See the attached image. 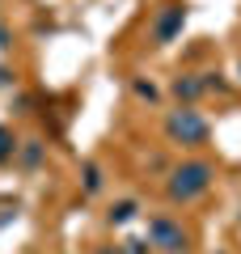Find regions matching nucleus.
Masks as SVG:
<instances>
[{"label":"nucleus","instance_id":"obj_1","mask_svg":"<svg viewBox=\"0 0 241 254\" xmlns=\"http://www.w3.org/2000/svg\"><path fill=\"white\" fill-rule=\"evenodd\" d=\"M207 187H212V165L207 161H186V165H178L174 178H170V199L174 203H190V199H199Z\"/></svg>","mask_w":241,"mask_h":254},{"label":"nucleus","instance_id":"obj_2","mask_svg":"<svg viewBox=\"0 0 241 254\" xmlns=\"http://www.w3.org/2000/svg\"><path fill=\"white\" fill-rule=\"evenodd\" d=\"M148 246H157V250H165V254H182L186 250V233H182V225H174L170 216H152L148 220Z\"/></svg>","mask_w":241,"mask_h":254},{"label":"nucleus","instance_id":"obj_3","mask_svg":"<svg viewBox=\"0 0 241 254\" xmlns=\"http://www.w3.org/2000/svg\"><path fill=\"white\" fill-rule=\"evenodd\" d=\"M170 136L182 140V144H203L207 140V123L195 115V110H178V115L170 119Z\"/></svg>","mask_w":241,"mask_h":254},{"label":"nucleus","instance_id":"obj_4","mask_svg":"<svg viewBox=\"0 0 241 254\" xmlns=\"http://www.w3.org/2000/svg\"><path fill=\"white\" fill-rule=\"evenodd\" d=\"M182 21H186V13H182L178 4H170V9H165V17L157 21V38H161V43H170V38L182 30Z\"/></svg>","mask_w":241,"mask_h":254},{"label":"nucleus","instance_id":"obj_5","mask_svg":"<svg viewBox=\"0 0 241 254\" xmlns=\"http://www.w3.org/2000/svg\"><path fill=\"white\" fill-rule=\"evenodd\" d=\"M135 212H140V203H135V199H119L115 208L106 212V220H110V225H127V220H135Z\"/></svg>","mask_w":241,"mask_h":254},{"label":"nucleus","instance_id":"obj_6","mask_svg":"<svg viewBox=\"0 0 241 254\" xmlns=\"http://www.w3.org/2000/svg\"><path fill=\"white\" fill-rule=\"evenodd\" d=\"M174 93L186 98V102H195L199 93H203V81H195V76H178V81H174Z\"/></svg>","mask_w":241,"mask_h":254},{"label":"nucleus","instance_id":"obj_7","mask_svg":"<svg viewBox=\"0 0 241 254\" xmlns=\"http://www.w3.org/2000/svg\"><path fill=\"white\" fill-rule=\"evenodd\" d=\"M13 153H17V144H13V136L4 131V127H0V161H9Z\"/></svg>","mask_w":241,"mask_h":254},{"label":"nucleus","instance_id":"obj_8","mask_svg":"<svg viewBox=\"0 0 241 254\" xmlns=\"http://www.w3.org/2000/svg\"><path fill=\"white\" fill-rule=\"evenodd\" d=\"M102 187V170L98 165H85V190H98Z\"/></svg>","mask_w":241,"mask_h":254},{"label":"nucleus","instance_id":"obj_9","mask_svg":"<svg viewBox=\"0 0 241 254\" xmlns=\"http://www.w3.org/2000/svg\"><path fill=\"white\" fill-rule=\"evenodd\" d=\"M38 157H43V148H38V140H30V148H26V165H38Z\"/></svg>","mask_w":241,"mask_h":254},{"label":"nucleus","instance_id":"obj_10","mask_svg":"<svg viewBox=\"0 0 241 254\" xmlns=\"http://www.w3.org/2000/svg\"><path fill=\"white\" fill-rule=\"evenodd\" d=\"M135 93H140V98H148V102H152V98H157V89H152V85H144V81H140V85H135Z\"/></svg>","mask_w":241,"mask_h":254},{"label":"nucleus","instance_id":"obj_11","mask_svg":"<svg viewBox=\"0 0 241 254\" xmlns=\"http://www.w3.org/2000/svg\"><path fill=\"white\" fill-rule=\"evenodd\" d=\"M98 254H127V250H115V246H106V250H98Z\"/></svg>","mask_w":241,"mask_h":254},{"label":"nucleus","instance_id":"obj_12","mask_svg":"<svg viewBox=\"0 0 241 254\" xmlns=\"http://www.w3.org/2000/svg\"><path fill=\"white\" fill-rule=\"evenodd\" d=\"M220 254H224V250H220Z\"/></svg>","mask_w":241,"mask_h":254}]
</instances>
